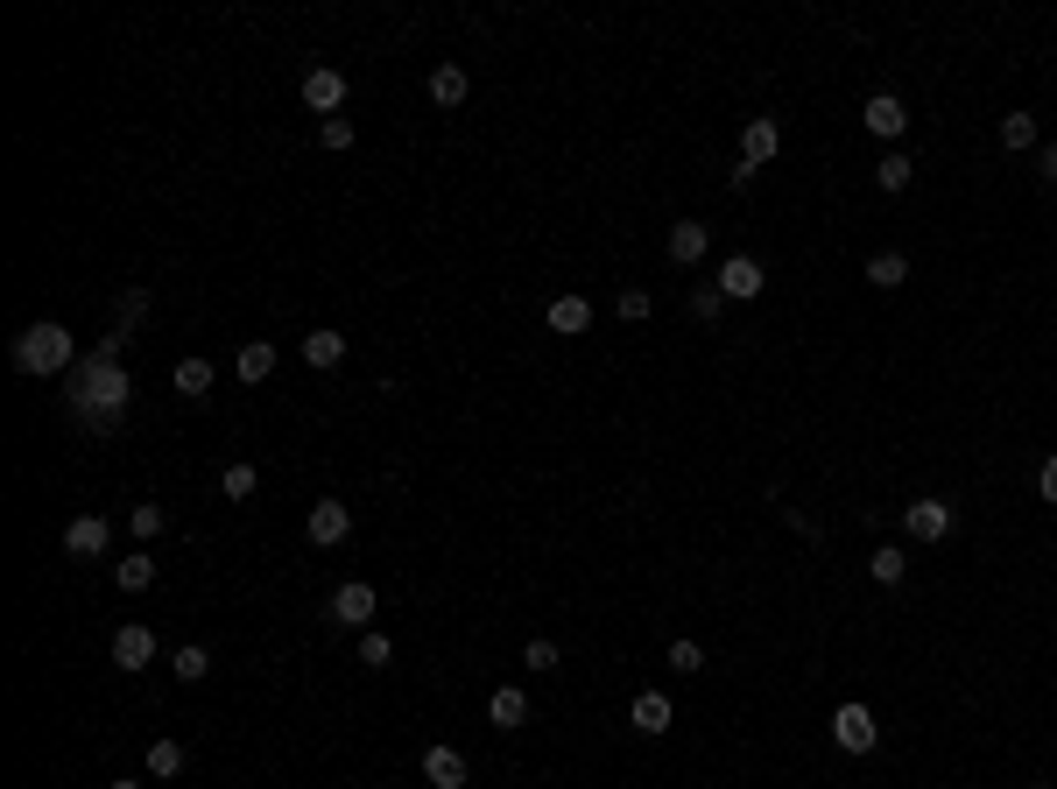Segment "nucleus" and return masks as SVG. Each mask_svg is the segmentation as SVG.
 Returning <instances> with one entry per match:
<instances>
[{"mask_svg":"<svg viewBox=\"0 0 1057 789\" xmlns=\"http://www.w3.org/2000/svg\"><path fill=\"white\" fill-rule=\"evenodd\" d=\"M71 409H78L85 423H99V430L121 423V409H127V374H121V360H93V367H85L78 389H71Z\"/></svg>","mask_w":1057,"mask_h":789,"instance_id":"f257e3e1","label":"nucleus"},{"mask_svg":"<svg viewBox=\"0 0 1057 789\" xmlns=\"http://www.w3.org/2000/svg\"><path fill=\"white\" fill-rule=\"evenodd\" d=\"M14 367H22V374H64L71 367V332L64 324H28V332L14 338Z\"/></svg>","mask_w":1057,"mask_h":789,"instance_id":"f03ea898","label":"nucleus"},{"mask_svg":"<svg viewBox=\"0 0 1057 789\" xmlns=\"http://www.w3.org/2000/svg\"><path fill=\"white\" fill-rule=\"evenodd\" d=\"M304 535H310V543H318V550L346 543V535H353V508H346V501H318V508L304 515Z\"/></svg>","mask_w":1057,"mask_h":789,"instance_id":"7ed1b4c3","label":"nucleus"},{"mask_svg":"<svg viewBox=\"0 0 1057 789\" xmlns=\"http://www.w3.org/2000/svg\"><path fill=\"white\" fill-rule=\"evenodd\" d=\"M374 585H367V578H346V585L332 592V620L339 628H367V620H374Z\"/></svg>","mask_w":1057,"mask_h":789,"instance_id":"20e7f679","label":"nucleus"},{"mask_svg":"<svg viewBox=\"0 0 1057 789\" xmlns=\"http://www.w3.org/2000/svg\"><path fill=\"white\" fill-rule=\"evenodd\" d=\"M832 740H839L846 754H868L874 740H882V733H874V712L868 705H839V712H832Z\"/></svg>","mask_w":1057,"mask_h":789,"instance_id":"39448f33","label":"nucleus"},{"mask_svg":"<svg viewBox=\"0 0 1057 789\" xmlns=\"http://www.w3.org/2000/svg\"><path fill=\"white\" fill-rule=\"evenodd\" d=\"M902 522H910V535H917V543H945L959 515H951L945 501H931V494H924V501H910V508H902Z\"/></svg>","mask_w":1057,"mask_h":789,"instance_id":"423d86ee","label":"nucleus"},{"mask_svg":"<svg viewBox=\"0 0 1057 789\" xmlns=\"http://www.w3.org/2000/svg\"><path fill=\"white\" fill-rule=\"evenodd\" d=\"M304 107L318 113V121H332V113L346 107V78H339L332 64H318V71H310V78H304Z\"/></svg>","mask_w":1057,"mask_h":789,"instance_id":"0eeeda50","label":"nucleus"},{"mask_svg":"<svg viewBox=\"0 0 1057 789\" xmlns=\"http://www.w3.org/2000/svg\"><path fill=\"white\" fill-rule=\"evenodd\" d=\"M762 261H748V255H734L720 268V296H734V304H748V296H762Z\"/></svg>","mask_w":1057,"mask_h":789,"instance_id":"6e6552de","label":"nucleus"},{"mask_svg":"<svg viewBox=\"0 0 1057 789\" xmlns=\"http://www.w3.org/2000/svg\"><path fill=\"white\" fill-rule=\"evenodd\" d=\"M113 663H121V669H148V663H156V634H148L142 620H127V628L113 634Z\"/></svg>","mask_w":1057,"mask_h":789,"instance_id":"1a4fd4ad","label":"nucleus"},{"mask_svg":"<svg viewBox=\"0 0 1057 789\" xmlns=\"http://www.w3.org/2000/svg\"><path fill=\"white\" fill-rule=\"evenodd\" d=\"M705 247H712V233L698 226V219H677V226H669V261H677V268H698Z\"/></svg>","mask_w":1057,"mask_h":789,"instance_id":"9d476101","label":"nucleus"},{"mask_svg":"<svg viewBox=\"0 0 1057 789\" xmlns=\"http://www.w3.org/2000/svg\"><path fill=\"white\" fill-rule=\"evenodd\" d=\"M113 543V529H107V515H78V522L64 529V550L71 557H99V550Z\"/></svg>","mask_w":1057,"mask_h":789,"instance_id":"9b49d317","label":"nucleus"},{"mask_svg":"<svg viewBox=\"0 0 1057 789\" xmlns=\"http://www.w3.org/2000/svg\"><path fill=\"white\" fill-rule=\"evenodd\" d=\"M860 121H868V134H882V141H896V134L910 127V113H902V99H896V93H874Z\"/></svg>","mask_w":1057,"mask_h":789,"instance_id":"f8f14e48","label":"nucleus"},{"mask_svg":"<svg viewBox=\"0 0 1057 789\" xmlns=\"http://www.w3.org/2000/svg\"><path fill=\"white\" fill-rule=\"evenodd\" d=\"M776 148H783V127L776 121H748V127H740V162H748V170H762Z\"/></svg>","mask_w":1057,"mask_h":789,"instance_id":"ddd939ff","label":"nucleus"},{"mask_svg":"<svg viewBox=\"0 0 1057 789\" xmlns=\"http://www.w3.org/2000/svg\"><path fill=\"white\" fill-rule=\"evenodd\" d=\"M423 776H430V789H466L472 768H466V754H458V748H430L423 754Z\"/></svg>","mask_w":1057,"mask_h":789,"instance_id":"4468645a","label":"nucleus"},{"mask_svg":"<svg viewBox=\"0 0 1057 789\" xmlns=\"http://www.w3.org/2000/svg\"><path fill=\"white\" fill-rule=\"evenodd\" d=\"M487 719H494L501 733H515V726H529V691H515V683H501V691L487 698Z\"/></svg>","mask_w":1057,"mask_h":789,"instance_id":"2eb2a0df","label":"nucleus"},{"mask_svg":"<svg viewBox=\"0 0 1057 789\" xmlns=\"http://www.w3.org/2000/svg\"><path fill=\"white\" fill-rule=\"evenodd\" d=\"M628 719H635V733H669V719H677V712H669L663 691H642V698L628 705Z\"/></svg>","mask_w":1057,"mask_h":789,"instance_id":"dca6fc26","label":"nucleus"},{"mask_svg":"<svg viewBox=\"0 0 1057 789\" xmlns=\"http://www.w3.org/2000/svg\"><path fill=\"white\" fill-rule=\"evenodd\" d=\"M586 324H592V304H586V296H550V332L578 338Z\"/></svg>","mask_w":1057,"mask_h":789,"instance_id":"f3484780","label":"nucleus"},{"mask_svg":"<svg viewBox=\"0 0 1057 789\" xmlns=\"http://www.w3.org/2000/svg\"><path fill=\"white\" fill-rule=\"evenodd\" d=\"M466 93H472L466 64H438V71H430V99H438V107H466Z\"/></svg>","mask_w":1057,"mask_h":789,"instance_id":"a211bd4d","label":"nucleus"},{"mask_svg":"<svg viewBox=\"0 0 1057 789\" xmlns=\"http://www.w3.org/2000/svg\"><path fill=\"white\" fill-rule=\"evenodd\" d=\"M304 360L324 374V367H339V360H346V338H339L332 324H324V332H310V338H304Z\"/></svg>","mask_w":1057,"mask_h":789,"instance_id":"6ab92c4d","label":"nucleus"},{"mask_svg":"<svg viewBox=\"0 0 1057 789\" xmlns=\"http://www.w3.org/2000/svg\"><path fill=\"white\" fill-rule=\"evenodd\" d=\"M233 367H241V381L255 389V381L275 374V346H268V338H255V346H241V360H233Z\"/></svg>","mask_w":1057,"mask_h":789,"instance_id":"aec40b11","label":"nucleus"},{"mask_svg":"<svg viewBox=\"0 0 1057 789\" xmlns=\"http://www.w3.org/2000/svg\"><path fill=\"white\" fill-rule=\"evenodd\" d=\"M910 176H917V162H910V156H896V148H888V156L874 162V184H882L888 198H896V190H910Z\"/></svg>","mask_w":1057,"mask_h":789,"instance_id":"412c9836","label":"nucleus"},{"mask_svg":"<svg viewBox=\"0 0 1057 789\" xmlns=\"http://www.w3.org/2000/svg\"><path fill=\"white\" fill-rule=\"evenodd\" d=\"M148 776H156V782L184 776V748H176V740H148Z\"/></svg>","mask_w":1057,"mask_h":789,"instance_id":"4be33fe9","label":"nucleus"},{"mask_svg":"<svg viewBox=\"0 0 1057 789\" xmlns=\"http://www.w3.org/2000/svg\"><path fill=\"white\" fill-rule=\"evenodd\" d=\"M868 571H874V585H902V571H910V557H902L896 543H882V550L868 557Z\"/></svg>","mask_w":1057,"mask_h":789,"instance_id":"5701e85b","label":"nucleus"},{"mask_svg":"<svg viewBox=\"0 0 1057 789\" xmlns=\"http://www.w3.org/2000/svg\"><path fill=\"white\" fill-rule=\"evenodd\" d=\"M868 282H874V289H902V282H910V261H902V255H874Z\"/></svg>","mask_w":1057,"mask_h":789,"instance_id":"b1692460","label":"nucleus"},{"mask_svg":"<svg viewBox=\"0 0 1057 789\" xmlns=\"http://www.w3.org/2000/svg\"><path fill=\"white\" fill-rule=\"evenodd\" d=\"M1001 148H1016V156L1036 148V113H1008V121H1001Z\"/></svg>","mask_w":1057,"mask_h":789,"instance_id":"393cba45","label":"nucleus"},{"mask_svg":"<svg viewBox=\"0 0 1057 789\" xmlns=\"http://www.w3.org/2000/svg\"><path fill=\"white\" fill-rule=\"evenodd\" d=\"M176 395H212V360H184V367H176Z\"/></svg>","mask_w":1057,"mask_h":789,"instance_id":"a878e982","label":"nucleus"},{"mask_svg":"<svg viewBox=\"0 0 1057 789\" xmlns=\"http://www.w3.org/2000/svg\"><path fill=\"white\" fill-rule=\"evenodd\" d=\"M121 585L127 592H148V585H156V557H148V550H134V557L121 564Z\"/></svg>","mask_w":1057,"mask_h":789,"instance_id":"bb28decb","label":"nucleus"},{"mask_svg":"<svg viewBox=\"0 0 1057 789\" xmlns=\"http://www.w3.org/2000/svg\"><path fill=\"white\" fill-rule=\"evenodd\" d=\"M170 669H176V677H184V683H198L205 669H212V656H205V649L190 642V649H176V656H170Z\"/></svg>","mask_w":1057,"mask_h":789,"instance_id":"cd10ccee","label":"nucleus"},{"mask_svg":"<svg viewBox=\"0 0 1057 789\" xmlns=\"http://www.w3.org/2000/svg\"><path fill=\"white\" fill-rule=\"evenodd\" d=\"M318 141L332 148V156H346V148H353V121H346V113H332V121H318Z\"/></svg>","mask_w":1057,"mask_h":789,"instance_id":"c85d7f7f","label":"nucleus"},{"mask_svg":"<svg viewBox=\"0 0 1057 789\" xmlns=\"http://www.w3.org/2000/svg\"><path fill=\"white\" fill-rule=\"evenodd\" d=\"M360 663L367 669H389L395 663V642H389V634H360Z\"/></svg>","mask_w":1057,"mask_h":789,"instance_id":"c756f323","label":"nucleus"},{"mask_svg":"<svg viewBox=\"0 0 1057 789\" xmlns=\"http://www.w3.org/2000/svg\"><path fill=\"white\" fill-rule=\"evenodd\" d=\"M219 494H226V501H247V494H255V466H226Z\"/></svg>","mask_w":1057,"mask_h":789,"instance_id":"7c9ffc66","label":"nucleus"},{"mask_svg":"<svg viewBox=\"0 0 1057 789\" xmlns=\"http://www.w3.org/2000/svg\"><path fill=\"white\" fill-rule=\"evenodd\" d=\"M142 310H148V289H121V338L142 324Z\"/></svg>","mask_w":1057,"mask_h":789,"instance_id":"2f4dec72","label":"nucleus"},{"mask_svg":"<svg viewBox=\"0 0 1057 789\" xmlns=\"http://www.w3.org/2000/svg\"><path fill=\"white\" fill-rule=\"evenodd\" d=\"M669 669H684V677L705 669V649H698V642H669Z\"/></svg>","mask_w":1057,"mask_h":789,"instance_id":"473e14b6","label":"nucleus"},{"mask_svg":"<svg viewBox=\"0 0 1057 789\" xmlns=\"http://www.w3.org/2000/svg\"><path fill=\"white\" fill-rule=\"evenodd\" d=\"M649 310H656V304H649V289H620V318H628V324H642Z\"/></svg>","mask_w":1057,"mask_h":789,"instance_id":"72a5a7b5","label":"nucleus"},{"mask_svg":"<svg viewBox=\"0 0 1057 789\" xmlns=\"http://www.w3.org/2000/svg\"><path fill=\"white\" fill-rule=\"evenodd\" d=\"M127 529L142 535V543H148V535H162V508H134V515H127Z\"/></svg>","mask_w":1057,"mask_h":789,"instance_id":"f704fd0d","label":"nucleus"},{"mask_svg":"<svg viewBox=\"0 0 1057 789\" xmlns=\"http://www.w3.org/2000/svg\"><path fill=\"white\" fill-rule=\"evenodd\" d=\"M523 663H529V669H557V642H529Z\"/></svg>","mask_w":1057,"mask_h":789,"instance_id":"c9c22d12","label":"nucleus"},{"mask_svg":"<svg viewBox=\"0 0 1057 789\" xmlns=\"http://www.w3.org/2000/svg\"><path fill=\"white\" fill-rule=\"evenodd\" d=\"M1036 494H1044L1050 508H1057V458H1044V472H1036Z\"/></svg>","mask_w":1057,"mask_h":789,"instance_id":"e433bc0d","label":"nucleus"},{"mask_svg":"<svg viewBox=\"0 0 1057 789\" xmlns=\"http://www.w3.org/2000/svg\"><path fill=\"white\" fill-rule=\"evenodd\" d=\"M691 310L698 318H720V289H691Z\"/></svg>","mask_w":1057,"mask_h":789,"instance_id":"4c0bfd02","label":"nucleus"},{"mask_svg":"<svg viewBox=\"0 0 1057 789\" xmlns=\"http://www.w3.org/2000/svg\"><path fill=\"white\" fill-rule=\"evenodd\" d=\"M1036 170H1044V184H1057V141L1044 148V156H1036Z\"/></svg>","mask_w":1057,"mask_h":789,"instance_id":"58836bf2","label":"nucleus"},{"mask_svg":"<svg viewBox=\"0 0 1057 789\" xmlns=\"http://www.w3.org/2000/svg\"><path fill=\"white\" fill-rule=\"evenodd\" d=\"M107 789H142V782H107Z\"/></svg>","mask_w":1057,"mask_h":789,"instance_id":"ea45409f","label":"nucleus"},{"mask_svg":"<svg viewBox=\"0 0 1057 789\" xmlns=\"http://www.w3.org/2000/svg\"><path fill=\"white\" fill-rule=\"evenodd\" d=\"M1036 789H1044V782H1036Z\"/></svg>","mask_w":1057,"mask_h":789,"instance_id":"a19ab883","label":"nucleus"}]
</instances>
